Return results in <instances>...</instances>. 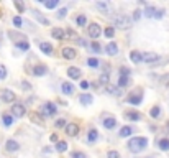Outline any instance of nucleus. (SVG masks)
I'll return each mask as SVG.
<instances>
[{
    "label": "nucleus",
    "mask_w": 169,
    "mask_h": 158,
    "mask_svg": "<svg viewBox=\"0 0 169 158\" xmlns=\"http://www.w3.org/2000/svg\"><path fill=\"white\" fill-rule=\"evenodd\" d=\"M146 145H148V138L135 137V138H131L128 142V150H130V152H133V153H139V152H143V150L146 148Z\"/></svg>",
    "instance_id": "f257e3e1"
},
{
    "label": "nucleus",
    "mask_w": 169,
    "mask_h": 158,
    "mask_svg": "<svg viewBox=\"0 0 169 158\" xmlns=\"http://www.w3.org/2000/svg\"><path fill=\"white\" fill-rule=\"evenodd\" d=\"M113 23H115L117 28H120V30H127V28H130V25H131V20L125 15H117L113 18Z\"/></svg>",
    "instance_id": "f03ea898"
},
{
    "label": "nucleus",
    "mask_w": 169,
    "mask_h": 158,
    "mask_svg": "<svg viewBox=\"0 0 169 158\" xmlns=\"http://www.w3.org/2000/svg\"><path fill=\"white\" fill-rule=\"evenodd\" d=\"M87 33H89V37H90L92 40H97L100 35H102V28H100V25H97V23H90L89 26H87Z\"/></svg>",
    "instance_id": "7ed1b4c3"
},
{
    "label": "nucleus",
    "mask_w": 169,
    "mask_h": 158,
    "mask_svg": "<svg viewBox=\"0 0 169 158\" xmlns=\"http://www.w3.org/2000/svg\"><path fill=\"white\" fill-rule=\"evenodd\" d=\"M56 110H57V107L53 104V102H46L45 105L41 107V114L45 117H53L54 114H56Z\"/></svg>",
    "instance_id": "20e7f679"
},
{
    "label": "nucleus",
    "mask_w": 169,
    "mask_h": 158,
    "mask_svg": "<svg viewBox=\"0 0 169 158\" xmlns=\"http://www.w3.org/2000/svg\"><path fill=\"white\" fill-rule=\"evenodd\" d=\"M25 114H26V109H25L23 104H13V105H12V117L21 119Z\"/></svg>",
    "instance_id": "39448f33"
},
{
    "label": "nucleus",
    "mask_w": 169,
    "mask_h": 158,
    "mask_svg": "<svg viewBox=\"0 0 169 158\" xmlns=\"http://www.w3.org/2000/svg\"><path fill=\"white\" fill-rule=\"evenodd\" d=\"M64 130H66V133L69 135V137H77L79 135V125L77 124H66V127H64Z\"/></svg>",
    "instance_id": "423d86ee"
},
{
    "label": "nucleus",
    "mask_w": 169,
    "mask_h": 158,
    "mask_svg": "<svg viewBox=\"0 0 169 158\" xmlns=\"http://www.w3.org/2000/svg\"><path fill=\"white\" fill-rule=\"evenodd\" d=\"M61 89H63V92L66 96H72L76 92V87H74V84H71L69 81H64L63 84H61Z\"/></svg>",
    "instance_id": "0eeeda50"
},
{
    "label": "nucleus",
    "mask_w": 169,
    "mask_h": 158,
    "mask_svg": "<svg viewBox=\"0 0 169 158\" xmlns=\"http://www.w3.org/2000/svg\"><path fill=\"white\" fill-rule=\"evenodd\" d=\"M2 99L5 100V102H15L17 96H15V92H13V91H10V89H3V91H2Z\"/></svg>",
    "instance_id": "6e6552de"
},
{
    "label": "nucleus",
    "mask_w": 169,
    "mask_h": 158,
    "mask_svg": "<svg viewBox=\"0 0 169 158\" xmlns=\"http://www.w3.org/2000/svg\"><path fill=\"white\" fill-rule=\"evenodd\" d=\"M61 54L64 56L66 59H74L76 56H77V51L74 48H63V51H61Z\"/></svg>",
    "instance_id": "1a4fd4ad"
},
{
    "label": "nucleus",
    "mask_w": 169,
    "mask_h": 158,
    "mask_svg": "<svg viewBox=\"0 0 169 158\" xmlns=\"http://www.w3.org/2000/svg\"><path fill=\"white\" fill-rule=\"evenodd\" d=\"M159 59V56L156 54V53H143L141 54V61H144V63H154V61H158Z\"/></svg>",
    "instance_id": "9d476101"
},
{
    "label": "nucleus",
    "mask_w": 169,
    "mask_h": 158,
    "mask_svg": "<svg viewBox=\"0 0 169 158\" xmlns=\"http://www.w3.org/2000/svg\"><path fill=\"white\" fill-rule=\"evenodd\" d=\"M68 76H69L71 79H79L80 76H82V73H80V69H79V68L71 66V68H68Z\"/></svg>",
    "instance_id": "9b49d317"
},
{
    "label": "nucleus",
    "mask_w": 169,
    "mask_h": 158,
    "mask_svg": "<svg viewBox=\"0 0 169 158\" xmlns=\"http://www.w3.org/2000/svg\"><path fill=\"white\" fill-rule=\"evenodd\" d=\"M48 73V66H45V64H38V66L33 68V74L35 76H45Z\"/></svg>",
    "instance_id": "f8f14e48"
},
{
    "label": "nucleus",
    "mask_w": 169,
    "mask_h": 158,
    "mask_svg": "<svg viewBox=\"0 0 169 158\" xmlns=\"http://www.w3.org/2000/svg\"><path fill=\"white\" fill-rule=\"evenodd\" d=\"M125 117H127L128 120H133V122H136V120L141 119V114L136 112V110H127V112H125Z\"/></svg>",
    "instance_id": "ddd939ff"
},
{
    "label": "nucleus",
    "mask_w": 169,
    "mask_h": 158,
    "mask_svg": "<svg viewBox=\"0 0 169 158\" xmlns=\"http://www.w3.org/2000/svg\"><path fill=\"white\" fill-rule=\"evenodd\" d=\"M105 51H107V54H110V56H115L117 53H118V46H117L113 41H110L108 45L105 46Z\"/></svg>",
    "instance_id": "4468645a"
},
{
    "label": "nucleus",
    "mask_w": 169,
    "mask_h": 158,
    "mask_svg": "<svg viewBox=\"0 0 169 158\" xmlns=\"http://www.w3.org/2000/svg\"><path fill=\"white\" fill-rule=\"evenodd\" d=\"M5 148H7V152H17V150L20 148V145H18L17 140H7Z\"/></svg>",
    "instance_id": "2eb2a0df"
},
{
    "label": "nucleus",
    "mask_w": 169,
    "mask_h": 158,
    "mask_svg": "<svg viewBox=\"0 0 169 158\" xmlns=\"http://www.w3.org/2000/svg\"><path fill=\"white\" fill-rule=\"evenodd\" d=\"M115 125H117V120H115L113 117H105V119H104V127L108 128V130L115 128Z\"/></svg>",
    "instance_id": "dca6fc26"
},
{
    "label": "nucleus",
    "mask_w": 169,
    "mask_h": 158,
    "mask_svg": "<svg viewBox=\"0 0 169 158\" xmlns=\"http://www.w3.org/2000/svg\"><path fill=\"white\" fill-rule=\"evenodd\" d=\"M79 100H80V104H82V105H90L92 100H94V97L90 94H80Z\"/></svg>",
    "instance_id": "f3484780"
},
{
    "label": "nucleus",
    "mask_w": 169,
    "mask_h": 158,
    "mask_svg": "<svg viewBox=\"0 0 169 158\" xmlns=\"http://www.w3.org/2000/svg\"><path fill=\"white\" fill-rule=\"evenodd\" d=\"M51 35H53V38L54 40H64V31L61 30V28H53V30H51Z\"/></svg>",
    "instance_id": "a211bd4d"
},
{
    "label": "nucleus",
    "mask_w": 169,
    "mask_h": 158,
    "mask_svg": "<svg viewBox=\"0 0 169 158\" xmlns=\"http://www.w3.org/2000/svg\"><path fill=\"white\" fill-rule=\"evenodd\" d=\"M40 49H41L45 54H51V53H53V46H51L49 43H46V41L40 43Z\"/></svg>",
    "instance_id": "6ab92c4d"
},
{
    "label": "nucleus",
    "mask_w": 169,
    "mask_h": 158,
    "mask_svg": "<svg viewBox=\"0 0 169 158\" xmlns=\"http://www.w3.org/2000/svg\"><path fill=\"white\" fill-rule=\"evenodd\" d=\"M136 92H138L136 96H130V97H128V102H130V104H139V102H141V100H143L141 91H136Z\"/></svg>",
    "instance_id": "aec40b11"
},
{
    "label": "nucleus",
    "mask_w": 169,
    "mask_h": 158,
    "mask_svg": "<svg viewBox=\"0 0 169 158\" xmlns=\"http://www.w3.org/2000/svg\"><path fill=\"white\" fill-rule=\"evenodd\" d=\"M33 15H35V18L38 20L40 23H43V25H49V20L43 17V15H41V12H38V10H33Z\"/></svg>",
    "instance_id": "412c9836"
},
{
    "label": "nucleus",
    "mask_w": 169,
    "mask_h": 158,
    "mask_svg": "<svg viewBox=\"0 0 169 158\" xmlns=\"http://www.w3.org/2000/svg\"><path fill=\"white\" fill-rule=\"evenodd\" d=\"M30 119L33 124H38V125H45V122L41 120V116L40 114H36V112H30Z\"/></svg>",
    "instance_id": "4be33fe9"
},
{
    "label": "nucleus",
    "mask_w": 169,
    "mask_h": 158,
    "mask_svg": "<svg viewBox=\"0 0 169 158\" xmlns=\"http://www.w3.org/2000/svg\"><path fill=\"white\" fill-rule=\"evenodd\" d=\"M131 133H133V128H131V127H128V125H125V127H122L120 128V137H130V135Z\"/></svg>",
    "instance_id": "5701e85b"
},
{
    "label": "nucleus",
    "mask_w": 169,
    "mask_h": 158,
    "mask_svg": "<svg viewBox=\"0 0 169 158\" xmlns=\"http://www.w3.org/2000/svg\"><path fill=\"white\" fill-rule=\"evenodd\" d=\"M56 150H57L59 153H64L66 150H68V143H66L64 140H57V142H56Z\"/></svg>",
    "instance_id": "b1692460"
},
{
    "label": "nucleus",
    "mask_w": 169,
    "mask_h": 158,
    "mask_svg": "<svg viewBox=\"0 0 169 158\" xmlns=\"http://www.w3.org/2000/svg\"><path fill=\"white\" fill-rule=\"evenodd\" d=\"M130 59H131V63L138 64L139 61H141V53H139V51H131L130 53Z\"/></svg>",
    "instance_id": "393cba45"
},
{
    "label": "nucleus",
    "mask_w": 169,
    "mask_h": 158,
    "mask_svg": "<svg viewBox=\"0 0 169 158\" xmlns=\"http://www.w3.org/2000/svg\"><path fill=\"white\" fill-rule=\"evenodd\" d=\"M99 138V132L97 130H95V128H92V130L89 132V133H87V142H95V140H97Z\"/></svg>",
    "instance_id": "a878e982"
},
{
    "label": "nucleus",
    "mask_w": 169,
    "mask_h": 158,
    "mask_svg": "<svg viewBox=\"0 0 169 158\" xmlns=\"http://www.w3.org/2000/svg\"><path fill=\"white\" fill-rule=\"evenodd\" d=\"M2 122H3L5 127H10L13 124V117L10 116V114H3V116H2Z\"/></svg>",
    "instance_id": "bb28decb"
},
{
    "label": "nucleus",
    "mask_w": 169,
    "mask_h": 158,
    "mask_svg": "<svg viewBox=\"0 0 169 158\" xmlns=\"http://www.w3.org/2000/svg\"><path fill=\"white\" fill-rule=\"evenodd\" d=\"M159 148L163 150V152H167L169 150V138H161L159 140Z\"/></svg>",
    "instance_id": "cd10ccee"
},
{
    "label": "nucleus",
    "mask_w": 169,
    "mask_h": 158,
    "mask_svg": "<svg viewBox=\"0 0 169 158\" xmlns=\"http://www.w3.org/2000/svg\"><path fill=\"white\" fill-rule=\"evenodd\" d=\"M64 38H68V40H77L79 37L76 35V31H74V30H71V28H69L68 31H64Z\"/></svg>",
    "instance_id": "c85d7f7f"
},
{
    "label": "nucleus",
    "mask_w": 169,
    "mask_h": 158,
    "mask_svg": "<svg viewBox=\"0 0 169 158\" xmlns=\"http://www.w3.org/2000/svg\"><path fill=\"white\" fill-rule=\"evenodd\" d=\"M159 114H161L159 105H153V107H151V110H150V116H151L153 119H156V117H159Z\"/></svg>",
    "instance_id": "c756f323"
},
{
    "label": "nucleus",
    "mask_w": 169,
    "mask_h": 158,
    "mask_svg": "<svg viewBox=\"0 0 169 158\" xmlns=\"http://www.w3.org/2000/svg\"><path fill=\"white\" fill-rule=\"evenodd\" d=\"M107 91H108V94L120 96V89H118V87H115V86H112V84H107Z\"/></svg>",
    "instance_id": "7c9ffc66"
},
{
    "label": "nucleus",
    "mask_w": 169,
    "mask_h": 158,
    "mask_svg": "<svg viewBox=\"0 0 169 158\" xmlns=\"http://www.w3.org/2000/svg\"><path fill=\"white\" fill-rule=\"evenodd\" d=\"M17 48L21 49V51H28V49H30V45H28V41H18Z\"/></svg>",
    "instance_id": "2f4dec72"
},
{
    "label": "nucleus",
    "mask_w": 169,
    "mask_h": 158,
    "mask_svg": "<svg viewBox=\"0 0 169 158\" xmlns=\"http://www.w3.org/2000/svg\"><path fill=\"white\" fill-rule=\"evenodd\" d=\"M87 64H89L90 68H99L100 66V61L97 58H89V59H87Z\"/></svg>",
    "instance_id": "473e14b6"
},
{
    "label": "nucleus",
    "mask_w": 169,
    "mask_h": 158,
    "mask_svg": "<svg viewBox=\"0 0 169 158\" xmlns=\"http://www.w3.org/2000/svg\"><path fill=\"white\" fill-rule=\"evenodd\" d=\"M128 84H130V79L127 76H120V79H118V86H120V87H125V86H128Z\"/></svg>",
    "instance_id": "72a5a7b5"
},
{
    "label": "nucleus",
    "mask_w": 169,
    "mask_h": 158,
    "mask_svg": "<svg viewBox=\"0 0 169 158\" xmlns=\"http://www.w3.org/2000/svg\"><path fill=\"white\" fill-rule=\"evenodd\" d=\"M43 3H45L46 8H56L59 2H57V0H49V2H43Z\"/></svg>",
    "instance_id": "f704fd0d"
},
{
    "label": "nucleus",
    "mask_w": 169,
    "mask_h": 158,
    "mask_svg": "<svg viewBox=\"0 0 169 158\" xmlns=\"http://www.w3.org/2000/svg\"><path fill=\"white\" fill-rule=\"evenodd\" d=\"M97 8L102 10L104 13H108V5H107L105 2H97Z\"/></svg>",
    "instance_id": "c9c22d12"
},
{
    "label": "nucleus",
    "mask_w": 169,
    "mask_h": 158,
    "mask_svg": "<svg viewBox=\"0 0 169 158\" xmlns=\"http://www.w3.org/2000/svg\"><path fill=\"white\" fill-rule=\"evenodd\" d=\"M104 33H105V37H107V38H113V37H115V30H113L112 26L105 28V31H104Z\"/></svg>",
    "instance_id": "e433bc0d"
},
{
    "label": "nucleus",
    "mask_w": 169,
    "mask_h": 158,
    "mask_svg": "<svg viewBox=\"0 0 169 158\" xmlns=\"http://www.w3.org/2000/svg\"><path fill=\"white\" fill-rule=\"evenodd\" d=\"M13 25H15L17 28H21V25H23V18L21 17H13Z\"/></svg>",
    "instance_id": "4c0bfd02"
},
{
    "label": "nucleus",
    "mask_w": 169,
    "mask_h": 158,
    "mask_svg": "<svg viewBox=\"0 0 169 158\" xmlns=\"http://www.w3.org/2000/svg\"><path fill=\"white\" fill-rule=\"evenodd\" d=\"M85 23H87L85 15H79V17H77V25H79V26H85Z\"/></svg>",
    "instance_id": "58836bf2"
},
{
    "label": "nucleus",
    "mask_w": 169,
    "mask_h": 158,
    "mask_svg": "<svg viewBox=\"0 0 169 158\" xmlns=\"http://www.w3.org/2000/svg\"><path fill=\"white\" fill-rule=\"evenodd\" d=\"M154 12H156V8H154V7H146L144 15H146V17H153V15H154Z\"/></svg>",
    "instance_id": "ea45409f"
},
{
    "label": "nucleus",
    "mask_w": 169,
    "mask_h": 158,
    "mask_svg": "<svg viewBox=\"0 0 169 158\" xmlns=\"http://www.w3.org/2000/svg\"><path fill=\"white\" fill-rule=\"evenodd\" d=\"M5 77H7V68L3 64H0V81H3Z\"/></svg>",
    "instance_id": "a19ab883"
},
{
    "label": "nucleus",
    "mask_w": 169,
    "mask_h": 158,
    "mask_svg": "<svg viewBox=\"0 0 169 158\" xmlns=\"http://www.w3.org/2000/svg\"><path fill=\"white\" fill-rule=\"evenodd\" d=\"M99 82L100 84H108V73H104L100 77H99Z\"/></svg>",
    "instance_id": "79ce46f5"
},
{
    "label": "nucleus",
    "mask_w": 169,
    "mask_h": 158,
    "mask_svg": "<svg viewBox=\"0 0 169 158\" xmlns=\"http://www.w3.org/2000/svg\"><path fill=\"white\" fill-rule=\"evenodd\" d=\"M107 158H120V153L115 152V150H110V152L107 153Z\"/></svg>",
    "instance_id": "37998d69"
},
{
    "label": "nucleus",
    "mask_w": 169,
    "mask_h": 158,
    "mask_svg": "<svg viewBox=\"0 0 169 158\" xmlns=\"http://www.w3.org/2000/svg\"><path fill=\"white\" fill-rule=\"evenodd\" d=\"M71 158H87L82 152H72L71 153Z\"/></svg>",
    "instance_id": "c03bdc74"
},
{
    "label": "nucleus",
    "mask_w": 169,
    "mask_h": 158,
    "mask_svg": "<svg viewBox=\"0 0 169 158\" xmlns=\"http://www.w3.org/2000/svg\"><path fill=\"white\" fill-rule=\"evenodd\" d=\"M56 127H57V128L66 127V119H57V120H56Z\"/></svg>",
    "instance_id": "a18cd8bd"
},
{
    "label": "nucleus",
    "mask_w": 169,
    "mask_h": 158,
    "mask_svg": "<svg viewBox=\"0 0 169 158\" xmlns=\"http://www.w3.org/2000/svg\"><path fill=\"white\" fill-rule=\"evenodd\" d=\"M15 7H17V10H18L20 13H23V10H25V5H23V2H15Z\"/></svg>",
    "instance_id": "49530a36"
},
{
    "label": "nucleus",
    "mask_w": 169,
    "mask_h": 158,
    "mask_svg": "<svg viewBox=\"0 0 169 158\" xmlns=\"http://www.w3.org/2000/svg\"><path fill=\"white\" fill-rule=\"evenodd\" d=\"M90 46H92V49H94V51H95V53H100V49H102V48H100V45H99V43H97V41H94V43H92V45H90Z\"/></svg>",
    "instance_id": "de8ad7c7"
},
{
    "label": "nucleus",
    "mask_w": 169,
    "mask_h": 158,
    "mask_svg": "<svg viewBox=\"0 0 169 158\" xmlns=\"http://www.w3.org/2000/svg\"><path fill=\"white\" fill-rule=\"evenodd\" d=\"M66 13H68V8H61V10H57V18H64V17H66Z\"/></svg>",
    "instance_id": "09e8293b"
},
{
    "label": "nucleus",
    "mask_w": 169,
    "mask_h": 158,
    "mask_svg": "<svg viewBox=\"0 0 169 158\" xmlns=\"http://www.w3.org/2000/svg\"><path fill=\"white\" fill-rule=\"evenodd\" d=\"M163 15H164V10H156V12H154V18H163Z\"/></svg>",
    "instance_id": "8fccbe9b"
},
{
    "label": "nucleus",
    "mask_w": 169,
    "mask_h": 158,
    "mask_svg": "<svg viewBox=\"0 0 169 158\" xmlns=\"http://www.w3.org/2000/svg\"><path fill=\"white\" fill-rule=\"evenodd\" d=\"M120 73H122V76H127V77H128V76H130V69L122 68V69H120Z\"/></svg>",
    "instance_id": "3c124183"
},
{
    "label": "nucleus",
    "mask_w": 169,
    "mask_h": 158,
    "mask_svg": "<svg viewBox=\"0 0 169 158\" xmlns=\"http://www.w3.org/2000/svg\"><path fill=\"white\" fill-rule=\"evenodd\" d=\"M141 13H143L141 10H136L135 15H133V18H135V20H139V18H141Z\"/></svg>",
    "instance_id": "603ef678"
},
{
    "label": "nucleus",
    "mask_w": 169,
    "mask_h": 158,
    "mask_svg": "<svg viewBox=\"0 0 169 158\" xmlns=\"http://www.w3.org/2000/svg\"><path fill=\"white\" fill-rule=\"evenodd\" d=\"M80 87H82V89H89V87H90V84L87 82V81H82V82H80Z\"/></svg>",
    "instance_id": "864d4df0"
},
{
    "label": "nucleus",
    "mask_w": 169,
    "mask_h": 158,
    "mask_svg": "<svg viewBox=\"0 0 169 158\" xmlns=\"http://www.w3.org/2000/svg\"><path fill=\"white\" fill-rule=\"evenodd\" d=\"M21 86H23V87H25V89H28V91H30V89H31V86H30V84H28V82H23V84H21Z\"/></svg>",
    "instance_id": "5fc2aeb1"
},
{
    "label": "nucleus",
    "mask_w": 169,
    "mask_h": 158,
    "mask_svg": "<svg viewBox=\"0 0 169 158\" xmlns=\"http://www.w3.org/2000/svg\"><path fill=\"white\" fill-rule=\"evenodd\" d=\"M51 142H57V135H56V133L51 135Z\"/></svg>",
    "instance_id": "6e6d98bb"
},
{
    "label": "nucleus",
    "mask_w": 169,
    "mask_h": 158,
    "mask_svg": "<svg viewBox=\"0 0 169 158\" xmlns=\"http://www.w3.org/2000/svg\"><path fill=\"white\" fill-rule=\"evenodd\" d=\"M167 128H169V124H167Z\"/></svg>",
    "instance_id": "4d7b16f0"
}]
</instances>
